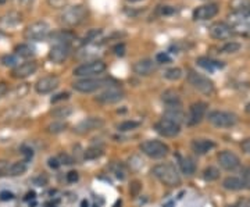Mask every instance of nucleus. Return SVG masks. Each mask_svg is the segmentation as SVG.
<instances>
[{
	"label": "nucleus",
	"instance_id": "1",
	"mask_svg": "<svg viewBox=\"0 0 250 207\" xmlns=\"http://www.w3.org/2000/svg\"><path fill=\"white\" fill-rule=\"evenodd\" d=\"M88 18V9L83 4H75L62 10L59 21L64 28H74L81 25Z\"/></svg>",
	"mask_w": 250,
	"mask_h": 207
},
{
	"label": "nucleus",
	"instance_id": "2",
	"mask_svg": "<svg viewBox=\"0 0 250 207\" xmlns=\"http://www.w3.org/2000/svg\"><path fill=\"white\" fill-rule=\"evenodd\" d=\"M152 174L160 182H163L164 185L178 186L179 184H181V177H179L175 166H172L170 163H163V164L154 166L152 170Z\"/></svg>",
	"mask_w": 250,
	"mask_h": 207
},
{
	"label": "nucleus",
	"instance_id": "3",
	"mask_svg": "<svg viewBox=\"0 0 250 207\" xmlns=\"http://www.w3.org/2000/svg\"><path fill=\"white\" fill-rule=\"evenodd\" d=\"M52 28L46 21H35L31 25H28L24 31V38L27 41H34V42H42L50 38Z\"/></svg>",
	"mask_w": 250,
	"mask_h": 207
},
{
	"label": "nucleus",
	"instance_id": "4",
	"mask_svg": "<svg viewBox=\"0 0 250 207\" xmlns=\"http://www.w3.org/2000/svg\"><path fill=\"white\" fill-rule=\"evenodd\" d=\"M106 63L102 60H93V62H86L81 64L77 68H74V75L78 78H93L106 71Z\"/></svg>",
	"mask_w": 250,
	"mask_h": 207
},
{
	"label": "nucleus",
	"instance_id": "5",
	"mask_svg": "<svg viewBox=\"0 0 250 207\" xmlns=\"http://www.w3.org/2000/svg\"><path fill=\"white\" fill-rule=\"evenodd\" d=\"M188 82H189L195 89L199 90L200 93H203V95L210 96V95L214 93V83H213V81L208 80L205 75L193 71V70H190V71L188 72Z\"/></svg>",
	"mask_w": 250,
	"mask_h": 207
},
{
	"label": "nucleus",
	"instance_id": "6",
	"mask_svg": "<svg viewBox=\"0 0 250 207\" xmlns=\"http://www.w3.org/2000/svg\"><path fill=\"white\" fill-rule=\"evenodd\" d=\"M228 21L233 32L250 34V11H232L228 16Z\"/></svg>",
	"mask_w": 250,
	"mask_h": 207
},
{
	"label": "nucleus",
	"instance_id": "7",
	"mask_svg": "<svg viewBox=\"0 0 250 207\" xmlns=\"http://www.w3.org/2000/svg\"><path fill=\"white\" fill-rule=\"evenodd\" d=\"M107 83L110 85V80H104V78H96V77L81 78L72 83V88L81 93H92V92H96V90L107 86Z\"/></svg>",
	"mask_w": 250,
	"mask_h": 207
},
{
	"label": "nucleus",
	"instance_id": "8",
	"mask_svg": "<svg viewBox=\"0 0 250 207\" xmlns=\"http://www.w3.org/2000/svg\"><path fill=\"white\" fill-rule=\"evenodd\" d=\"M208 121L217 128H231V126L236 125L238 117L229 111L214 110L208 114Z\"/></svg>",
	"mask_w": 250,
	"mask_h": 207
},
{
	"label": "nucleus",
	"instance_id": "9",
	"mask_svg": "<svg viewBox=\"0 0 250 207\" xmlns=\"http://www.w3.org/2000/svg\"><path fill=\"white\" fill-rule=\"evenodd\" d=\"M141 150L150 159H163L170 152L168 146L161 141H145L141 145Z\"/></svg>",
	"mask_w": 250,
	"mask_h": 207
},
{
	"label": "nucleus",
	"instance_id": "10",
	"mask_svg": "<svg viewBox=\"0 0 250 207\" xmlns=\"http://www.w3.org/2000/svg\"><path fill=\"white\" fill-rule=\"evenodd\" d=\"M124 98V90L121 89L120 86H117V85H108L106 89L102 90L100 93H98L96 100H98L99 103H103V104H113V103H117V102L123 100Z\"/></svg>",
	"mask_w": 250,
	"mask_h": 207
},
{
	"label": "nucleus",
	"instance_id": "11",
	"mask_svg": "<svg viewBox=\"0 0 250 207\" xmlns=\"http://www.w3.org/2000/svg\"><path fill=\"white\" fill-rule=\"evenodd\" d=\"M71 53V45L65 43H53L49 50V60L54 64L64 63Z\"/></svg>",
	"mask_w": 250,
	"mask_h": 207
},
{
	"label": "nucleus",
	"instance_id": "12",
	"mask_svg": "<svg viewBox=\"0 0 250 207\" xmlns=\"http://www.w3.org/2000/svg\"><path fill=\"white\" fill-rule=\"evenodd\" d=\"M60 85V80L56 75H46L39 78L35 83V90L39 95H47L54 89H57Z\"/></svg>",
	"mask_w": 250,
	"mask_h": 207
},
{
	"label": "nucleus",
	"instance_id": "13",
	"mask_svg": "<svg viewBox=\"0 0 250 207\" xmlns=\"http://www.w3.org/2000/svg\"><path fill=\"white\" fill-rule=\"evenodd\" d=\"M218 11H220V7L217 3H208V4H203V6L193 10L192 18L195 21H207V20L214 18L218 14Z\"/></svg>",
	"mask_w": 250,
	"mask_h": 207
},
{
	"label": "nucleus",
	"instance_id": "14",
	"mask_svg": "<svg viewBox=\"0 0 250 207\" xmlns=\"http://www.w3.org/2000/svg\"><path fill=\"white\" fill-rule=\"evenodd\" d=\"M154 128L161 136H166V138H174L181 132L179 124L170 121V120H166V118H161L160 121L154 125Z\"/></svg>",
	"mask_w": 250,
	"mask_h": 207
},
{
	"label": "nucleus",
	"instance_id": "15",
	"mask_svg": "<svg viewBox=\"0 0 250 207\" xmlns=\"http://www.w3.org/2000/svg\"><path fill=\"white\" fill-rule=\"evenodd\" d=\"M218 163L227 171H235L241 166L239 157L232 152H229V150H224V152L218 154Z\"/></svg>",
	"mask_w": 250,
	"mask_h": 207
},
{
	"label": "nucleus",
	"instance_id": "16",
	"mask_svg": "<svg viewBox=\"0 0 250 207\" xmlns=\"http://www.w3.org/2000/svg\"><path fill=\"white\" fill-rule=\"evenodd\" d=\"M208 32H210V36L217 41H227V39H231V36L233 35L232 28L225 22H214L210 27Z\"/></svg>",
	"mask_w": 250,
	"mask_h": 207
},
{
	"label": "nucleus",
	"instance_id": "17",
	"mask_svg": "<svg viewBox=\"0 0 250 207\" xmlns=\"http://www.w3.org/2000/svg\"><path fill=\"white\" fill-rule=\"evenodd\" d=\"M206 111H207V104L203 102H197L193 103L189 107V116H188V125H197L203 117H205Z\"/></svg>",
	"mask_w": 250,
	"mask_h": 207
},
{
	"label": "nucleus",
	"instance_id": "18",
	"mask_svg": "<svg viewBox=\"0 0 250 207\" xmlns=\"http://www.w3.org/2000/svg\"><path fill=\"white\" fill-rule=\"evenodd\" d=\"M38 70V64L35 62H25V63H21L17 65L16 68H13V77L17 78V80H24L31 77L32 74H35Z\"/></svg>",
	"mask_w": 250,
	"mask_h": 207
},
{
	"label": "nucleus",
	"instance_id": "19",
	"mask_svg": "<svg viewBox=\"0 0 250 207\" xmlns=\"http://www.w3.org/2000/svg\"><path fill=\"white\" fill-rule=\"evenodd\" d=\"M156 62H153L150 59H143L139 60L132 65V70L135 74L141 75V77H150L153 72L156 71Z\"/></svg>",
	"mask_w": 250,
	"mask_h": 207
},
{
	"label": "nucleus",
	"instance_id": "20",
	"mask_svg": "<svg viewBox=\"0 0 250 207\" xmlns=\"http://www.w3.org/2000/svg\"><path fill=\"white\" fill-rule=\"evenodd\" d=\"M103 120L99 117H89L83 121H81L80 124L75 128V132L78 134H88L90 131H95V129H99L100 126H103Z\"/></svg>",
	"mask_w": 250,
	"mask_h": 207
},
{
	"label": "nucleus",
	"instance_id": "21",
	"mask_svg": "<svg viewBox=\"0 0 250 207\" xmlns=\"http://www.w3.org/2000/svg\"><path fill=\"white\" fill-rule=\"evenodd\" d=\"M21 22H22V14L14 10H11L0 17V27L3 28H16Z\"/></svg>",
	"mask_w": 250,
	"mask_h": 207
},
{
	"label": "nucleus",
	"instance_id": "22",
	"mask_svg": "<svg viewBox=\"0 0 250 207\" xmlns=\"http://www.w3.org/2000/svg\"><path fill=\"white\" fill-rule=\"evenodd\" d=\"M31 103H21V104H16L13 107L7 108L4 113H3V117L7 118V120H16V118L22 117L25 116L28 111L31 110Z\"/></svg>",
	"mask_w": 250,
	"mask_h": 207
},
{
	"label": "nucleus",
	"instance_id": "23",
	"mask_svg": "<svg viewBox=\"0 0 250 207\" xmlns=\"http://www.w3.org/2000/svg\"><path fill=\"white\" fill-rule=\"evenodd\" d=\"M50 39L53 41V43H65V45H71L72 41H75V35L68 29H60L57 32L50 34Z\"/></svg>",
	"mask_w": 250,
	"mask_h": 207
},
{
	"label": "nucleus",
	"instance_id": "24",
	"mask_svg": "<svg viewBox=\"0 0 250 207\" xmlns=\"http://www.w3.org/2000/svg\"><path fill=\"white\" fill-rule=\"evenodd\" d=\"M215 144L210 139H196L192 142V149L196 154L208 153L211 149H214Z\"/></svg>",
	"mask_w": 250,
	"mask_h": 207
},
{
	"label": "nucleus",
	"instance_id": "25",
	"mask_svg": "<svg viewBox=\"0 0 250 207\" xmlns=\"http://www.w3.org/2000/svg\"><path fill=\"white\" fill-rule=\"evenodd\" d=\"M161 100L167 107H181V99L175 90H166L161 96Z\"/></svg>",
	"mask_w": 250,
	"mask_h": 207
},
{
	"label": "nucleus",
	"instance_id": "26",
	"mask_svg": "<svg viewBox=\"0 0 250 207\" xmlns=\"http://www.w3.org/2000/svg\"><path fill=\"white\" fill-rule=\"evenodd\" d=\"M166 120H170V121H174V123H177L181 125V123L184 121V111L181 110V107H167L166 110V113H164V117Z\"/></svg>",
	"mask_w": 250,
	"mask_h": 207
},
{
	"label": "nucleus",
	"instance_id": "27",
	"mask_svg": "<svg viewBox=\"0 0 250 207\" xmlns=\"http://www.w3.org/2000/svg\"><path fill=\"white\" fill-rule=\"evenodd\" d=\"M200 67H203L207 71L213 72L218 68H223L224 64L221 62H217V60H213V59H207V57H199L196 62Z\"/></svg>",
	"mask_w": 250,
	"mask_h": 207
},
{
	"label": "nucleus",
	"instance_id": "28",
	"mask_svg": "<svg viewBox=\"0 0 250 207\" xmlns=\"http://www.w3.org/2000/svg\"><path fill=\"white\" fill-rule=\"evenodd\" d=\"M14 54H17L20 59H31L35 56V47L29 43H21V45L16 46Z\"/></svg>",
	"mask_w": 250,
	"mask_h": 207
},
{
	"label": "nucleus",
	"instance_id": "29",
	"mask_svg": "<svg viewBox=\"0 0 250 207\" xmlns=\"http://www.w3.org/2000/svg\"><path fill=\"white\" fill-rule=\"evenodd\" d=\"M179 167H181V171L185 175H192L196 171V164L193 162V159H190V157H182L179 160Z\"/></svg>",
	"mask_w": 250,
	"mask_h": 207
},
{
	"label": "nucleus",
	"instance_id": "30",
	"mask_svg": "<svg viewBox=\"0 0 250 207\" xmlns=\"http://www.w3.org/2000/svg\"><path fill=\"white\" fill-rule=\"evenodd\" d=\"M28 164L27 162H17L13 163L9 166V170H7V175L10 177H18V175H22L24 172L27 171Z\"/></svg>",
	"mask_w": 250,
	"mask_h": 207
},
{
	"label": "nucleus",
	"instance_id": "31",
	"mask_svg": "<svg viewBox=\"0 0 250 207\" xmlns=\"http://www.w3.org/2000/svg\"><path fill=\"white\" fill-rule=\"evenodd\" d=\"M223 186L227 190H239L242 189V181L238 177H228L223 182Z\"/></svg>",
	"mask_w": 250,
	"mask_h": 207
},
{
	"label": "nucleus",
	"instance_id": "32",
	"mask_svg": "<svg viewBox=\"0 0 250 207\" xmlns=\"http://www.w3.org/2000/svg\"><path fill=\"white\" fill-rule=\"evenodd\" d=\"M232 11H250V0H229Z\"/></svg>",
	"mask_w": 250,
	"mask_h": 207
},
{
	"label": "nucleus",
	"instance_id": "33",
	"mask_svg": "<svg viewBox=\"0 0 250 207\" xmlns=\"http://www.w3.org/2000/svg\"><path fill=\"white\" fill-rule=\"evenodd\" d=\"M20 57H18L17 54H6V56H3L1 57V64L4 65V67H13V68H16L17 65H20Z\"/></svg>",
	"mask_w": 250,
	"mask_h": 207
},
{
	"label": "nucleus",
	"instance_id": "34",
	"mask_svg": "<svg viewBox=\"0 0 250 207\" xmlns=\"http://www.w3.org/2000/svg\"><path fill=\"white\" fill-rule=\"evenodd\" d=\"M141 125L138 121H134V120H128V121H123L117 125V129L121 131V132H128V131H134L138 126Z\"/></svg>",
	"mask_w": 250,
	"mask_h": 207
},
{
	"label": "nucleus",
	"instance_id": "35",
	"mask_svg": "<svg viewBox=\"0 0 250 207\" xmlns=\"http://www.w3.org/2000/svg\"><path fill=\"white\" fill-rule=\"evenodd\" d=\"M182 77V70L178 68V67H172V68H168L167 71L164 72V78L168 80V81H178Z\"/></svg>",
	"mask_w": 250,
	"mask_h": 207
},
{
	"label": "nucleus",
	"instance_id": "36",
	"mask_svg": "<svg viewBox=\"0 0 250 207\" xmlns=\"http://www.w3.org/2000/svg\"><path fill=\"white\" fill-rule=\"evenodd\" d=\"M203 178L208 182H213V181L220 178V171L215 167H207L203 171Z\"/></svg>",
	"mask_w": 250,
	"mask_h": 207
},
{
	"label": "nucleus",
	"instance_id": "37",
	"mask_svg": "<svg viewBox=\"0 0 250 207\" xmlns=\"http://www.w3.org/2000/svg\"><path fill=\"white\" fill-rule=\"evenodd\" d=\"M241 47V43H238V42H227L221 47V53H236V52H239Z\"/></svg>",
	"mask_w": 250,
	"mask_h": 207
},
{
	"label": "nucleus",
	"instance_id": "38",
	"mask_svg": "<svg viewBox=\"0 0 250 207\" xmlns=\"http://www.w3.org/2000/svg\"><path fill=\"white\" fill-rule=\"evenodd\" d=\"M65 128H67V124H65V123L56 121V123H53V124H50V125L47 126V131H49L50 134H60L62 131H65Z\"/></svg>",
	"mask_w": 250,
	"mask_h": 207
},
{
	"label": "nucleus",
	"instance_id": "39",
	"mask_svg": "<svg viewBox=\"0 0 250 207\" xmlns=\"http://www.w3.org/2000/svg\"><path fill=\"white\" fill-rule=\"evenodd\" d=\"M103 156V150L102 149H98V147H90L85 152V159L86 160H96L99 157Z\"/></svg>",
	"mask_w": 250,
	"mask_h": 207
},
{
	"label": "nucleus",
	"instance_id": "40",
	"mask_svg": "<svg viewBox=\"0 0 250 207\" xmlns=\"http://www.w3.org/2000/svg\"><path fill=\"white\" fill-rule=\"evenodd\" d=\"M71 113H72L71 107H57L56 110H53V111H52L53 117H56V118L68 117V116H70Z\"/></svg>",
	"mask_w": 250,
	"mask_h": 207
},
{
	"label": "nucleus",
	"instance_id": "41",
	"mask_svg": "<svg viewBox=\"0 0 250 207\" xmlns=\"http://www.w3.org/2000/svg\"><path fill=\"white\" fill-rule=\"evenodd\" d=\"M47 4L54 10H64L68 4V0H47Z\"/></svg>",
	"mask_w": 250,
	"mask_h": 207
},
{
	"label": "nucleus",
	"instance_id": "42",
	"mask_svg": "<svg viewBox=\"0 0 250 207\" xmlns=\"http://www.w3.org/2000/svg\"><path fill=\"white\" fill-rule=\"evenodd\" d=\"M241 181H242V186H243L245 189L250 190V167L243 168V171H242Z\"/></svg>",
	"mask_w": 250,
	"mask_h": 207
},
{
	"label": "nucleus",
	"instance_id": "43",
	"mask_svg": "<svg viewBox=\"0 0 250 207\" xmlns=\"http://www.w3.org/2000/svg\"><path fill=\"white\" fill-rule=\"evenodd\" d=\"M156 63H159V64L171 63L170 54L167 53V52H160V53H157L156 54Z\"/></svg>",
	"mask_w": 250,
	"mask_h": 207
},
{
	"label": "nucleus",
	"instance_id": "44",
	"mask_svg": "<svg viewBox=\"0 0 250 207\" xmlns=\"http://www.w3.org/2000/svg\"><path fill=\"white\" fill-rule=\"evenodd\" d=\"M9 162L6 160H0V177L1 175H7V170H9Z\"/></svg>",
	"mask_w": 250,
	"mask_h": 207
},
{
	"label": "nucleus",
	"instance_id": "45",
	"mask_svg": "<svg viewBox=\"0 0 250 207\" xmlns=\"http://www.w3.org/2000/svg\"><path fill=\"white\" fill-rule=\"evenodd\" d=\"M241 147H242V150H243L245 153L250 154V138L245 139V141H242Z\"/></svg>",
	"mask_w": 250,
	"mask_h": 207
},
{
	"label": "nucleus",
	"instance_id": "46",
	"mask_svg": "<svg viewBox=\"0 0 250 207\" xmlns=\"http://www.w3.org/2000/svg\"><path fill=\"white\" fill-rule=\"evenodd\" d=\"M68 96H70V95H68L67 92H64V93H59V95H56L54 98H52V100H50V102H52V103H56V102H59V100L68 99Z\"/></svg>",
	"mask_w": 250,
	"mask_h": 207
},
{
	"label": "nucleus",
	"instance_id": "47",
	"mask_svg": "<svg viewBox=\"0 0 250 207\" xmlns=\"http://www.w3.org/2000/svg\"><path fill=\"white\" fill-rule=\"evenodd\" d=\"M114 53H116L117 56H124V54H125V45H124V43H120V45H117L116 47H114Z\"/></svg>",
	"mask_w": 250,
	"mask_h": 207
},
{
	"label": "nucleus",
	"instance_id": "48",
	"mask_svg": "<svg viewBox=\"0 0 250 207\" xmlns=\"http://www.w3.org/2000/svg\"><path fill=\"white\" fill-rule=\"evenodd\" d=\"M47 163H49V167H50V168H53V170H56V168H59V167H60V163H59L57 159H54V157H50V159L47 160Z\"/></svg>",
	"mask_w": 250,
	"mask_h": 207
},
{
	"label": "nucleus",
	"instance_id": "49",
	"mask_svg": "<svg viewBox=\"0 0 250 207\" xmlns=\"http://www.w3.org/2000/svg\"><path fill=\"white\" fill-rule=\"evenodd\" d=\"M67 181L68 182H77L78 181V172L77 171H70L67 174Z\"/></svg>",
	"mask_w": 250,
	"mask_h": 207
},
{
	"label": "nucleus",
	"instance_id": "50",
	"mask_svg": "<svg viewBox=\"0 0 250 207\" xmlns=\"http://www.w3.org/2000/svg\"><path fill=\"white\" fill-rule=\"evenodd\" d=\"M7 93V85L4 82H0V99Z\"/></svg>",
	"mask_w": 250,
	"mask_h": 207
},
{
	"label": "nucleus",
	"instance_id": "51",
	"mask_svg": "<svg viewBox=\"0 0 250 207\" xmlns=\"http://www.w3.org/2000/svg\"><path fill=\"white\" fill-rule=\"evenodd\" d=\"M0 199L1 200H11L13 199V193H10V192H1L0 193Z\"/></svg>",
	"mask_w": 250,
	"mask_h": 207
},
{
	"label": "nucleus",
	"instance_id": "52",
	"mask_svg": "<svg viewBox=\"0 0 250 207\" xmlns=\"http://www.w3.org/2000/svg\"><path fill=\"white\" fill-rule=\"evenodd\" d=\"M18 1H20V4H21V6H24V7H29L35 0H18Z\"/></svg>",
	"mask_w": 250,
	"mask_h": 207
},
{
	"label": "nucleus",
	"instance_id": "53",
	"mask_svg": "<svg viewBox=\"0 0 250 207\" xmlns=\"http://www.w3.org/2000/svg\"><path fill=\"white\" fill-rule=\"evenodd\" d=\"M88 205H89V203H88V200H83V202H82V205H81V207H88Z\"/></svg>",
	"mask_w": 250,
	"mask_h": 207
},
{
	"label": "nucleus",
	"instance_id": "54",
	"mask_svg": "<svg viewBox=\"0 0 250 207\" xmlns=\"http://www.w3.org/2000/svg\"><path fill=\"white\" fill-rule=\"evenodd\" d=\"M4 32H3V31H0V39H3V38H4Z\"/></svg>",
	"mask_w": 250,
	"mask_h": 207
},
{
	"label": "nucleus",
	"instance_id": "55",
	"mask_svg": "<svg viewBox=\"0 0 250 207\" xmlns=\"http://www.w3.org/2000/svg\"><path fill=\"white\" fill-rule=\"evenodd\" d=\"M6 1H7V0H0V4H4Z\"/></svg>",
	"mask_w": 250,
	"mask_h": 207
},
{
	"label": "nucleus",
	"instance_id": "56",
	"mask_svg": "<svg viewBox=\"0 0 250 207\" xmlns=\"http://www.w3.org/2000/svg\"><path fill=\"white\" fill-rule=\"evenodd\" d=\"M248 111H249V113H250V104H249V106H248Z\"/></svg>",
	"mask_w": 250,
	"mask_h": 207
},
{
	"label": "nucleus",
	"instance_id": "57",
	"mask_svg": "<svg viewBox=\"0 0 250 207\" xmlns=\"http://www.w3.org/2000/svg\"><path fill=\"white\" fill-rule=\"evenodd\" d=\"M131 1H135V0H131Z\"/></svg>",
	"mask_w": 250,
	"mask_h": 207
}]
</instances>
